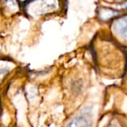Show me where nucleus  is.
Wrapping results in <instances>:
<instances>
[{"label":"nucleus","mask_w":127,"mask_h":127,"mask_svg":"<svg viewBox=\"0 0 127 127\" xmlns=\"http://www.w3.org/2000/svg\"><path fill=\"white\" fill-rule=\"evenodd\" d=\"M66 127H92V114L90 107L85 108L82 112L74 118Z\"/></svg>","instance_id":"f257e3e1"},{"label":"nucleus","mask_w":127,"mask_h":127,"mask_svg":"<svg viewBox=\"0 0 127 127\" xmlns=\"http://www.w3.org/2000/svg\"><path fill=\"white\" fill-rule=\"evenodd\" d=\"M115 32L124 40H127V16L118 18L113 24Z\"/></svg>","instance_id":"f03ea898"},{"label":"nucleus","mask_w":127,"mask_h":127,"mask_svg":"<svg viewBox=\"0 0 127 127\" xmlns=\"http://www.w3.org/2000/svg\"><path fill=\"white\" fill-rule=\"evenodd\" d=\"M122 12H121L119 10L112 9L109 7H103L99 10L98 16H99V18L102 21H109L111 19L118 16Z\"/></svg>","instance_id":"7ed1b4c3"},{"label":"nucleus","mask_w":127,"mask_h":127,"mask_svg":"<svg viewBox=\"0 0 127 127\" xmlns=\"http://www.w3.org/2000/svg\"><path fill=\"white\" fill-rule=\"evenodd\" d=\"M121 8H127V1L121 6Z\"/></svg>","instance_id":"20e7f679"},{"label":"nucleus","mask_w":127,"mask_h":127,"mask_svg":"<svg viewBox=\"0 0 127 127\" xmlns=\"http://www.w3.org/2000/svg\"><path fill=\"white\" fill-rule=\"evenodd\" d=\"M119 1H121V0H119Z\"/></svg>","instance_id":"39448f33"}]
</instances>
